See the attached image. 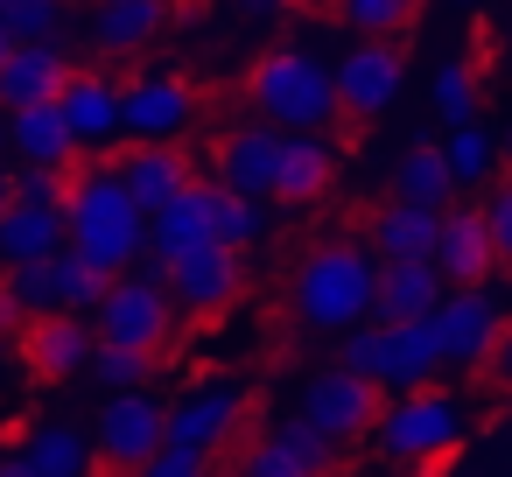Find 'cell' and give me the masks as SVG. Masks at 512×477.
<instances>
[{"instance_id":"1f68e13d","label":"cell","mask_w":512,"mask_h":477,"mask_svg":"<svg viewBox=\"0 0 512 477\" xmlns=\"http://www.w3.org/2000/svg\"><path fill=\"white\" fill-rule=\"evenodd\" d=\"M15 288V302H22V316L36 323V316H57L64 309V288H57V260H36V267H8L0 274Z\"/></svg>"},{"instance_id":"2e32d148","label":"cell","mask_w":512,"mask_h":477,"mask_svg":"<svg viewBox=\"0 0 512 477\" xmlns=\"http://www.w3.org/2000/svg\"><path fill=\"white\" fill-rule=\"evenodd\" d=\"M57 106H64V120H71L78 155H92V162H106V155L127 141V99H120V85H113L106 71H78Z\"/></svg>"},{"instance_id":"6da1fadb","label":"cell","mask_w":512,"mask_h":477,"mask_svg":"<svg viewBox=\"0 0 512 477\" xmlns=\"http://www.w3.org/2000/svg\"><path fill=\"white\" fill-rule=\"evenodd\" d=\"M64 225H71V253L92 260L99 274H134L141 253H148V211L134 204V190H127V176L113 162L71 169Z\"/></svg>"},{"instance_id":"d6a6232c","label":"cell","mask_w":512,"mask_h":477,"mask_svg":"<svg viewBox=\"0 0 512 477\" xmlns=\"http://www.w3.org/2000/svg\"><path fill=\"white\" fill-rule=\"evenodd\" d=\"M92 379H99V393H134V386L155 379V358L148 351H127V344H99L92 351Z\"/></svg>"},{"instance_id":"7402d4cb","label":"cell","mask_w":512,"mask_h":477,"mask_svg":"<svg viewBox=\"0 0 512 477\" xmlns=\"http://www.w3.org/2000/svg\"><path fill=\"white\" fill-rule=\"evenodd\" d=\"M176 15V0H99L92 8V50L99 57H134L148 50Z\"/></svg>"},{"instance_id":"c3c4849f","label":"cell","mask_w":512,"mask_h":477,"mask_svg":"<svg viewBox=\"0 0 512 477\" xmlns=\"http://www.w3.org/2000/svg\"><path fill=\"white\" fill-rule=\"evenodd\" d=\"M414 8H421V0H414Z\"/></svg>"},{"instance_id":"d590c367","label":"cell","mask_w":512,"mask_h":477,"mask_svg":"<svg viewBox=\"0 0 512 477\" xmlns=\"http://www.w3.org/2000/svg\"><path fill=\"white\" fill-rule=\"evenodd\" d=\"M337 15L358 29V36H400L414 22V0H337Z\"/></svg>"},{"instance_id":"8fae6325","label":"cell","mask_w":512,"mask_h":477,"mask_svg":"<svg viewBox=\"0 0 512 477\" xmlns=\"http://www.w3.org/2000/svg\"><path fill=\"white\" fill-rule=\"evenodd\" d=\"M330 78H337V113L344 120H379L400 99V85H407V57H400L393 36H365V43H351L337 57Z\"/></svg>"},{"instance_id":"ffe728a7","label":"cell","mask_w":512,"mask_h":477,"mask_svg":"<svg viewBox=\"0 0 512 477\" xmlns=\"http://www.w3.org/2000/svg\"><path fill=\"white\" fill-rule=\"evenodd\" d=\"M78 78V64H71V50L64 43H15V57L0 64V106H50V99H64V85Z\"/></svg>"},{"instance_id":"d4e9b609","label":"cell","mask_w":512,"mask_h":477,"mask_svg":"<svg viewBox=\"0 0 512 477\" xmlns=\"http://www.w3.org/2000/svg\"><path fill=\"white\" fill-rule=\"evenodd\" d=\"M204 239H211V183H190L183 197H169L148 218V253L141 260H176V253H190Z\"/></svg>"},{"instance_id":"52a82bcc","label":"cell","mask_w":512,"mask_h":477,"mask_svg":"<svg viewBox=\"0 0 512 477\" xmlns=\"http://www.w3.org/2000/svg\"><path fill=\"white\" fill-rule=\"evenodd\" d=\"M176 323V302L162 288V260H141V274H113L106 302H99V344H127V351H162Z\"/></svg>"},{"instance_id":"f1b7e54d","label":"cell","mask_w":512,"mask_h":477,"mask_svg":"<svg viewBox=\"0 0 512 477\" xmlns=\"http://www.w3.org/2000/svg\"><path fill=\"white\" fill-rule=\"evenodd\" d=\"M393 197H400V204H421V211H449V197H456L449 155H442L435 141L407 148V155H400V169H393Z\"/></svg>"},{"instance_id":"484cf974","label":"cell","mask_w":512,"mask_h":477,"mask_svg":"<svg viewBox=\"0 0 512 477\" xmlns=\"http://www.w3.org/2000/svg\"><path fill=\"white\" fill-rule=\"evenodd\" d=\"M330 176H337V148H330L323 134H288L274 197H281V204H316V197L330 190Z\"/></svg>"},{"instance_id":"ac0fdd59","label":"cell","mask_w":512,"mask_h":477,"mask_svg":"<svg viewBox=\"0 0 512 477\" xmlns=\"http://www.w3.org/2000/svg\"><path fill=\"white\" fill-rule=\"evenodd\" d=\"M92 351H99V330L85 316H71V309L36 316L22 330V365L36 379H78V372H92Z\"/></svg>"},{"instance_id":"e0dca14e","label":"cell","mask_w":512,"mask_h":477,"mask_svg":"<svg viewBox=\"0 0 512 477\" xmlns=\"http://www.w3.org/2000/svg\"><path fill=\"white\" fill-rule=\"evenodd\" d=\"M8 162L43 169V176H57V183H71L78 141H71V120H64V106H57V99H50V106H15V113H8Z\"/></svg>"},{"instance_id":"8d00e7d4","label":"cell","mask_w":512,"mask_h":477,"mask_svg":"<svg viewBox=\"0 0 512 477\" xmlns=\"http://www.w3.org/2000/svg\"><path fill=\"white\" fill-rule=\"evenodd\" d=\"M435 113H442L449 127H463V120L477 113V71H470V64H442V71H435Z\"/></svg>"},{"instance_id":"7dc6e473","label":"cell","mask_w":512,"mask_h":477,"mask_svg":"<svg viewBox=\"0 0 512 477\" xmlns=\"http://www.w3.org/2000/svg\"><path fill=\"white\" fill-rule=\"evenodd\" d=\"M505 162H512V134H505Z\"/></svg>"},{"instance_id":"9c48e42d","label":"cell","mask_w":512,"mask_h":477,"mask_svg":"<svg viewBox=\"0 0 512 477\" xmlns=\"http://www.w3.org/2000/svg\"><path fill=\"white\" fill-rule=\"evenodd\" d=\"M127 99V148H176L197 127V92L176 71H141L120 85Z\"/></svg>"},{"instance_id":"83f0119b","label":"cell","mask_w":512,"mask_h":477,"mask_svg":"<svg viewBox=\"0 0 512 477\" xmlns=\"http://www.w3.org/2000/svg\"><path fill=\"white\" fill-rule=\"evenodd\" d=\"M22 456H29L36 477H92V463H99V449H92V435L78 421H43L22 442Z\"/></svg>"},{"instance_id":"bcb514c9","label":"cell","mask_w":512,"mask_h":477,"mask_svg":"<svg viewBox=\"0 0 512 477\" xmlns=\"http://www.w3.org/2000/svg\"><path fill=\"white\" fill-rule=\"evenodd\" d=\"M0 162H8V113H0Z\"/></svg>"},{"instance_id":"60d3db41","label":"cell","mask_w":512,"mask_h":477,"mask_svg":"<svg viewBox=\"0 0 512 477\" xmlns=\"http://www.w3.org/2000/svg\"><path fill=\"white\" fill-rule=\"evenodd\" d=\"M484 365H491V379H498V386L512 393V323H505V337L491 344V358H484Z\"/></svg>"},{"instance_id":"681fc988","label":"cell","mask_w":512,"mask_h":477,"mask_svg":"<svg viewBox=\"0 0 512 477\" xmlns=\"http://www.w3.org/2000/svg\"><path fill=\"white\" fill-rule=\"evenodd\" d=\"M0 113H8V106H0Z\"/></svg>"},{"instance_id":"5bb4252c","label":"cell","mask_w":512,"mask_h":477,"mask_svg":"<svg viewBox=\"0 0 512 477\" xmlns=\"http://www.w3.org/2000/svg\"><path fill=\"white\" fill-rule=\"evenodd\" d=\"M281 148H288V134L281 127H267V120H246V127H232V134H218V155H211V183L218 190H232V197H274V183H281Z\"/></svg>"},{"instance_id":"44dd1931","label":"cell","mask_w":512,"mask_h":477,"mask_svg":"<svg viewBox=\"0 0 512 477\" xmlns=\"http://www.w3.org/2000/svg\"><path fill=\"white\" fill-rule=\"evenodd\" d=\"M442 295H449V281L435 274V260H379L372 323H421V316H435Z\"/></svg>"},{"instance_id":"5b68a950","label":"cell","mask_w":512,"mask_h":477,"mask_svg":"<svg viewBox=\"0 0 512 477\" xmlns=\"http://www.w3.org/2000/svg\"><path fill=\"white\" fill-rule=\"evenodd\" d=\"M456 442H463V407L449 393H428V386L393 393V407H379V421H372V449L400 470H421V463L449 456Z\"/></svg>"},{"instance_id":"7bdbcfd3","label":"cell","mask_w":512,"mask_h":477,"mask_svg":"<svg viewBox=\"0 0 512 477\" xmlns=\"http://www.w3.org/2000/svg\"><path fill=\"white\" fill-rule=\"evenodd\" d=\"M0 477H36V470H29V456H22V449H0Z\"/></svg>"},{"instance_id":"4dcf8cb0","label":"cell","mask_w":512,"mask_h":477,"mask_svg":"<svg viewBox=\"0 0 512 477\" xmlns=\"http://www.w3.org/2000/svg\"><path fill=\"white\" fill-rule=\"evenodd\" d=\"M211 239L232 246V253H246V246L260 239V204H253V197H232V190L211 183Z\"/></svg>"},{"instance_id":"7c38bea8","label":"cell","mask_w":512,"mask_h":477,"mask_svg":"<svg viewBox=\"0 0 512 477\" xmlns=\"http://www.w3.org/2000/svg\"><path fill=\"white\" fill-rule=\"evenodd\" d=\"M302 421H309L323 442H358V435H372V421H379V386L358 379L351 365H323V372L302 386Z\"/></svg>"},{"instance_id":"30bf717a","label":"cell","mask_w":512,"mask_h":477,"mask_svg":"<svg viewBox=\"0 0 512 477\" xmlns=\"http://www.w3.org/2000/svg\"><path fill=\"white\" fill-rule=\"evenodd\" d=\"M239 414H246L239 379L211 372V379H197V386H183V393L169 400V449H190V456H204V463H211V456L232 442Z\"/></svg>"},{"instance_id":"f6af8a7d","label":"cell","mask_w":512,"mask_h":477,"mask_svg":"<svg viewBox=\"0 0 512 477\" xmlns=\"http://www.w3.org/2000/svg\"><path fill=\"white\" fill-rule=\"evenodd\" d=\"M8 57H15V36H8V29H0V64H8Z\"/></svg>"},{"instance_id":"cb8c5ba5","label":"cell","mask_w":512,"mask_h":477,"mask_svg":"<svg viewBox=\"0 0 512 477\" xmlns=\"http://www.w3.org/2000/svg\"><path fill=\"white\" fill-rule=\"evenodd\" d=\"M113 169L127 176V190H134V204H141L148 218H155L169 197H183V190L197 183V169H190V155H183V148H127Z\"/></svg>"},{"instance_id":"b9f144b4","label":"cell","mask_w":512,"mask_h":477,"mask_svg":"<svg viewBox=\"0 0 512 477\" xmlns=\"http://www.w3.org/2000/svg\"><path fill=\"white\" fill-rule=\"evenodd\" d=\"M281 8H288V0H232V15H239V22H274Z\"/></svg>"},{"instance_id":"277c9868","label":"cell","mask_w":512,"mask_h":477,"mask_svg":"<svg viewBox=\"0 0 512 477\" xmlns=\"http://www.w3.org/2000/svg\"><path fill=\"white\" fill-rule=\"evenodd\" d=\"M358 379H372L379 393H421L435 372H442V337H435V316L421 323H358L344 337V358Z\"/></svg>"},{"instance_id":"4fadbf2b","label":"cell","mask_w":512,"mask_h":477,"mask_svg":"<svg viewBox=\"0 0 512 477\" xmlns=\"http://www.w3.org/2000/svg\"><path fill=\"white\" fill-rule=\"evenodd\" d=\"M239 281H246V274H239V253L218 246V239H204V246L162 260V288H169V302H176L183 316H218V309H232Z\"/></svg>"},{"instance_id":"ee69618b","label":"cell","mask_w":512,"mask_h":477,"mask_svg":"<svg viewBox=\"0 0 512 477\" xmlns=\"http://www.w3.org/2000/svg\"><path fill=\"white\" fill-rule=\"evenodd\" d=\"M8 197H15V169H0V211H8Z\"/></svg>"},{"instance_id":"e575fe53","label":"cell","mask_w":512,"mask_h":477,"mask_svg":"<svg viewBox=\"0 0 512 477\" xmlns=\"http://www.w3.org/2000/svg\"><path fill=\"white\" fill-rule=\"evenodd\" d=\"M57 288H64V309H71V316H85V309H99V302H106L113 274H99L92 260H78V253L64 246V253H57Z\"/></svg>"},{"instance_id":"3957f363","label":"cell","mask_w":512,"mask_h":477,"mask_svg":"<svg viewBox=\"0 0 512 477\" xmlns=\"http://www.w3.org/2000/svg\"><path fill=\"white\" fill-rule=\"evenodd\" d=\"M246 106H253L267 127H281V134H323L330 120H344V113H337V78H330V64L309 57V50H295V43L253 57V71H246Z\"/></svg>"},{"instance_id":"ba28073f","label":"cell","mask_w":512,"mask_h":477,"mask_svg":"<svg viewBox=\"0 0 512 477\" xmlns=\"http://www.w3.org/2000/svg\"><path fill=\"white\" fill-rule=\"evenodd\" d=\"M162 449H169V407L148 386L106 393V407H99V456H106V470H134L141 477Z\"/></svg>"},{"instance_id":"74e56055","label":"cell","mask_w":512,"mask_h":477,"mask_svg":"<svg viewBox=\"0 0 512 477\" xmlns=\"http://www.w3.org/2000/svg\"><path fill=\"white\" fill-rule=\"evenodd\" d=\"M484 225H491V246H498V267H512V176L484 197Z\"/></svg>"},{"instance_id":"ab89813d","label":"cell","mask_w":512,"mask_h":477,"mask_svg":"<svg viewBox=\"0 0 512 477\" xmlns=\"http://www.w3.org/2000/svg\"><path fill=\"white\" fill-rule=\"evenodd\" d=\"M29 330V316H22V302H15V288L8 281H0V344H8V337H22Z\"/></svg>"},{"instance_id":"8992f818","label":"cell","mask_w":512,"mask_h":477,"mask_svg":"<svg viewBox=\"0 0 512 477\" xmlns=\"http://www.w3.org/2000/svg\"><path fill=\"white\" fill-rule=\"evenodd\" d=\"M64 246H71L64 183L43 169H15V197L0 211V267H36V260H57Z\"/></svg>"},{"instance_id":"d6986e66","label":"cell","mask_w":512,"mask_h":477,"mask_svg":"<svg viewBox=\"0 0 512 477\" xmlns=\"http://www.w3.org/2000/svg\"><path fill=\"white\" fill-rule=\"evenodd\" d=\"M435 274L449 288H484L498 274V246H491V225H484V204L477 211H442V232H435Z\"/></svg>"},{"instance_id":"f546056e","label":"cell","mask_w":512,"mask_h":477,"mask_svg":"<svg viewBox=\"0 0 512 477\" xmlns=\"http://www.w3.org/2000/svg\"><path fill=\"white\" fill-rule=\"evenodd\" d=\"M442 155H449V176H456V190H484V183H491V162H498V148H491V134H484L477 120L449 127Z\"/></svg>"},{"instance_id":"f35d334b","label":"cell","mask_w":512,"mask_h":477,"mask_svg":"<svg viewBox=\"0 0 512 477\" xmlns=\"http://www.w3.org/2000/svg\"><path fill=\"white\" fill-rule=\"evenodd\" d=\"M204 470H211L204 456H190V449H162V456H155L141 477H204Z\"/></svg>"},{"instance_id":"7a4b0ae2","label":"cell","mask_w":512,"mask_h":477,"mask_svg":"<svg viewBox=\"0 0 512 477\" xmlns=\"http://www.w3.org/2000/svg\"><path fill=\"white\" fill-rule=\"evenodd\" d=\"M372 295H379V260L351 239L337 246H316L295 281H288V302H295V323L302 330H323V337H344L358 323H372Z\"/></svg>"},{"instance_id":"836d02e7","label":"cell","mask_w":512,"mask_h":477,"mask_svg":"<svg viewBox=\"0 0 512 477\" xmlns=\"http://www.w3.org/2000/svg\"><path fill=\"white\" fill-rule=\"evenodd\" d=\"M0 29H8L15 43H57L64 0H0Z\"/></svg>"},{"instance_id":"603a6c76","label":"cell","mask_w":512,"mask_h":477,"mask_svg":"<svg viewBox=\"0 0 512 477\" xmlns=\"http://www.w3.org/2000/svg\"><path fill=\"white\" fill-rule=\"evenodd\" d=\"M330 449H337V442H323V435L295 414V421H281L274 435H260V449L246 456L239 477H323V470H330Z\"/></svg>"},{"instance_id":"4316f807","label":"cell","mask_w":512,"mask_h":477,"mask_svg":"<svg viewBox=\"0 0 512 477\" xmlns=\"http://www.w3.org/2000/svg\"><path fill=\"white\" fill-rule=\"evenodd\" d=\"M435 232H442V211H421V204H386L372 218V253L379 260H435Z\"/></svg>"},{"instance_id":"9a60e30c","label":"cell","mask_w":512,"mask_h":477,"mask_svg":"<svg viewBox=\"0 0 512 477\" xmlns=\"http://www.w3.org/2000/svg\"><path fill=\"white\" fill-rule=\"evenodd\" d=\"M435 337H442V365H484L491 344L505 337V309L491 288H449L435 302Z\"/></svg>"}]
</instances>
